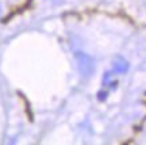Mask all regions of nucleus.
I'll list each match as a JSON object with an SVG mask.
<instances>
[{
  "label": "nucleus",
  "instance_id": "nucleus-1",
  "mask_svg": "<svg viewBox=\"0 0 146 145\" xmlns=\"http://www.w3.org/2000/svg\"><path fill=\"white\" fill-rule=\"evenodd\" d=\"M74 57H76V62H77V68L80 73L83 75L84 78H89L94 73L95 69V64L92 57L83 52H77L74 54Z\"/></svg>",
  "mask_w": 146,
  "mask_h": 145
},
{
  "label": "nucleus",
  "instance_id": "nucleus-2",
  "mask_svg": "<svg viewBox=\"0 0 146 145\" xmlns=\"http://www.w3.org/2000/svg\"><path fill=\"white\" fill-rule=\"evenodd\" d=\"M127 71H129V62L122 57L115 58L114 62H112V72L118 73V75H123Z\"/></svg>",
  "mask_w": 146,
  "mask_h": 145
}]
</instances>
